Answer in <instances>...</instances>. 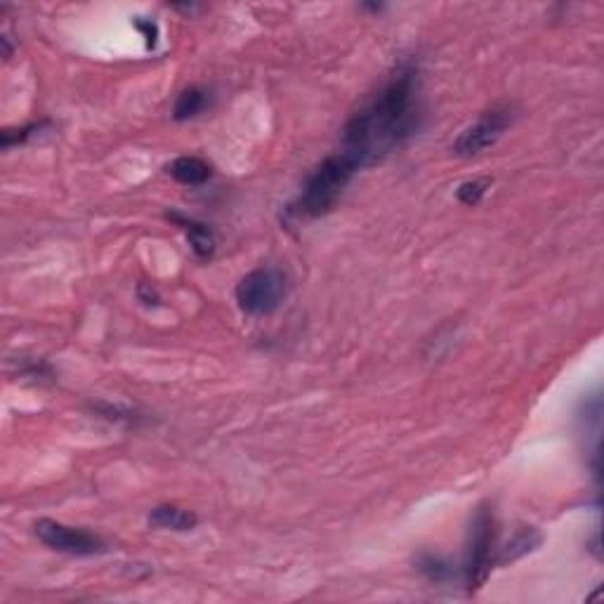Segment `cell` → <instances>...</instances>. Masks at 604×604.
I'll return each mask as SVG.
<instances>
[{
	"label": "cell",
	"mask_w": 604,
	"mask_h": 604,
	"mask_svg": "<svg viewBox=\"0 0 604 604\" xmlns=\"http://www.w3.org/2000/svg\"><path fill=\"white\" fill-rule=\"evenodd\" d=\"M423 126L420 69L413 60L395 66L378 92L342 128L340 149L357 166L371 168L395 154Z\"/></svg>",
	"instance_id": "6da1fadb"
},
{
	"label": "cell",
	"mask_w": 604,
	"mask_h": 604,
	"mask_svg": "<svg viewBox=\"0 0 604 604\" xmlns=\"http://www.w3.org/2000/svg\"><path fill=\"white\" fill-rule=\"evenodd\" d=\"M357 173H360V166L342 151L326 156L305 177L300 194L286 208V217L288 220H317V217L329 216Z\"/></svg>",
	"instance_id": "7a4b0ae2"
},
{
	"label": "cell",
	"mask_w": 604,
	"mask_h": 604,
	"mask_svg": "<svg viewBox=\"0 0 604 604\" xmlns=\"http://www.w3.org/2000/svg\"><path fill=\"white\" fill-rule=\"evenodd\" d=\"M494 551H496V517H494V508L489 503H482L470 522L465 562H463V579H465L467 592H477L486 583L494 562H496Z\"/></svg>",
	"instance_id": "3957f363"
},
{
	"label": "cell",
	"mask_w": 604,
	"mask_h": 604,
	"mask_svg": "<svg viewBox=\"0 0 604 604\" xmlns=\"http://www.w3.org/2000/svg\"><path fill=\"white\" fill-rule=\"evenodd\" d=\"M288 293V276L276 267H257L236 283V302L251 317H264L282 307Z\"/></svg>",
	"instance_id": "277c9868"
},
{
	"label": "cell",
	"mask_w": 604,
	"mask_h": 604,
	"mask_svg": "<svg viewBox=\"0 0 604 604\" xmlns=\"http://www.w3.org/2000/svg\"><path fill=\"white\" fill-rule=\"evenodd\" d=\"M38 541L45 543L50 551L66 552L73 557H95L109 552V545L102 536L88 532L83 527H69L54 520H38L34 524Z\"/></svg>",
	"instance_id": "5b68a950"
},
{
	"label": "cell",
	"mask_w": 604,
	"mask_h": 604,
	"mask_svg": "<svg viewBox=\"0 0 604 604\" xmlns=\"http://www.w3.org/2000/svg\"><path fill=\"white\" fill-rule=\"evenodd\" d=\"M510 123H513V111L508 107H491L475 120L473 126L465 128L455 138L454 154L461 158H473V156L482 154L505 135Z\"/></svg>",
	"instance_id": "8992f818"
},
{
	"label": "cell",
	"mask_w": 604,
	"mask_h": 604,
	"mask_svg": "<svg viewBox=\"0 0 604 604\" xmlns=\"http://www.w3.org/2000/svg\"><path fill=\"white\" fill-rule=\"evenodd\" d=\"M166 217L170 222H175V225L185 232L187 241H189L194 255H197L198 260H210V257L216 255V248H217L216 234H213V229H210L206 222H198V220H194V217H187V216H182V213H175V210L166 213Z\"/></svg>",
	"instance_id": "52a82bcc"
},
{
	"label": "cell",
	"mask_w": 604,
	"mask_h": 604,
	"mask_svg": "<svg viewBox=\"0 0 604 604\" xmlns=\"http://www.w3.org/2000/svg\"><path fill=\"white\" fill-rule=\"evenodd\" d=\"M210 102H213V97H210L208 88H204V85H189V88H185V91L177 95V100H175L173 119L180 120V123L197 119V116H201L206 109L210 107Z\"/></svg>",
	"instance_id": "ba28073f"
},
{
	"label": "cell",
	"mask_w": 604,
	"mask_h": 604,
	"mask_svg": "<svg viewBox=\"0 0 604 604\" xmlns=\"http://www.w3.org/2000/svg\"><path fill=\"white\" fill-rule=\"evenodd\" d=\"M168 173H170L173 180L180 182V185L198 187L213 177V168H210L204 158H198V156H180V158H175V161L168 166Z\"/></svg>",
	"instance_id": "9c48e42d"
},
{
	"label": "cell",
	"mask_w": 604,
	"mask_h": 604,
	"mask_svg": "<svg viewBox=\"0 0 604 604\" xmlns=\"http://www.w3.org/2000/svg\"><path fill=\"white\" fill-rule=\"evenodd\" d=\"M149 524L170 532H192L198 524V517L180 505H156L149 513Z\"/></svg>",
	"instance_id": "30bf717a"
},
{
	"label": "cell",
	"mask_w": 604,
	"mask_h": 604,
	"mask_svg": "<svg viewBox=\"0 0 604 604\" xmlns=\"http://www.w3.org/2000/svg\"><path fill=\"white\" fill-rule=\"evenodd\" d=\"M539 545H541V533L536 532V529H532V527L520 529V532L514 533L513 539H510V543L503 548L501 557H498L496 562L498 564L514 562V560H520L522 555H527V552L536 551Z\"/></svg>",
	"instance_id": "8fae6325"
},
{
	"label": "cell",
	"mask_w": 604,
	"mask_h": 604,
	"mask_svg": "<svg viewBox=\"0 0 604 604\" xmlns=\"http://www.w3.org/2000/svg\"><path fill=\"white\" fill-rule=\"evenodd\" d=\"M416 569H418L420 574L430 580V583H446V580L454 576L451 564L446 562L442 555H432V552H420V555L416 557Z\"/></svg>",
	"instance_id": "7c38bea8"
},
{
	"label": "cell",
	"mask_w": 604,
	"mask_h": 604,
	"mask_svg": "<svg viewBox=\"0 0 604 604\" xmlns=\"http://www.w3.org/2000/svg\"><path fill=\"white\" fill-rule=\"evenodd\" d=\"M491 187V177H479V180H467L463 182L458 189H455V197L461 201L463 206H477L484 194L489 192Z\"/></svg>",
	"instance_id": "4fadbf2b"
},
{
	"label": "cell",
	"mask_w": 604,
	"mask_h": 604,
	"mask_svg": "<svg viewBox=\"0 0 604 604\" xmlns=\"http://www.w3.org/2000/svg\"><path fill=\"white\" fill-rule=\"evenodd\" d=\"M45 126H48V120H41V123H31V126L17 128V130L7 128V130L0 132V147H3V149H10V147L24 144L26 139L34 138V135H36V132H41Z\"/></svg>",
	"instance_id": "5bb4252c"
},
{
	"label": "cell",
	"mask_w": 604,
	"mask_h": 604,
	"mask_svg": "<svg viewBox=\"0 0 604 604\" xmlns=\"http://www.w3.org/2000/svg\"><path fill=\"white\" fill-rule=\"evenodd\" d=\"M92 411H95L97 416H102V418L114 420V423L135 425V423H138V420H139L138 413L130 411V408L116 407V404H95V407H92Z\"/></svg>",
	"instance_id": "9a60e30c"
},
{
	"label": "cell",
	"mask_w": 604,
	"mask_h": 604,
	"mask_svg": "<svg viewBox=\"0 0 604 604\" xmlns=\"http://www.w3.org/2000/svg\"><path fill=\"white\" fill-rule=\"evenodd\" d=\"M132 24H135V29L138 31H142V38L144 43H147V48L149 50L156 48V43H158V24L151 22V19H142V17L135 19Z\"/></svg>",
	"instance_id": "2e32d148"
},
{
	"label": "cell",
	"mask_w": 604,
	"mask_h": 604,
	"mask_svg": "<svg viewBox=\"0 0 604 604\" xmlns=\"http://www.w3.org/2000/svg\"><path fill=\"white\" fill-rule=\"evenodd\" d=\"M138 298H139V302H144V305H158V302H161V295H158V291H156L154 286H151V283H139L138 286Z\"/></svg>",
	"instance_id": "e0dca14e"
},
{
	"label": "cell",
	"mask_w": 604,
	"mask_h": 604,
	"mask_svg": "<svg viewBox=\"0 0 604 604\" xmlns=\"http://www.w3.org/2000/svg\"><path fill=\"white\" fill-rule=\"evenodd\" d=\"M0 43H3V57H5V60H10V54H13V48H10V38L3 36V38H0Z\"/></svg>",
	"instance_id": "ac0fdd59"
},
{
	"label": "cell",
	"mask_w": 604,
	"mask_h": 604,
	"mask_svg": "<svg viewBox=\"0 0 604 604\" xmlns=\"http://www.w3.org/2000/svg\"><path fill=\"white\" fill-rule=\"evenodd\" d=\"M361 7H364V10H369V13H383V10H385L383 3H378V5H376V3H371V5H369V3H364Z\"/></svg>",
	"instance_id": "d6986e66"
}]
</instances>
